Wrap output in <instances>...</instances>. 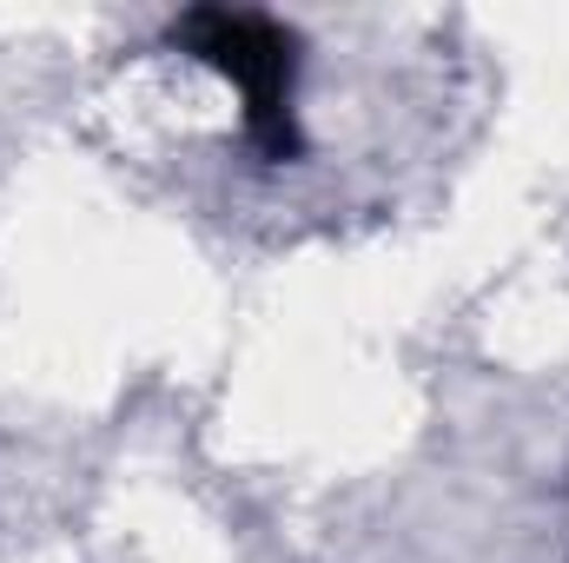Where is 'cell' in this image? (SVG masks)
Instances as JSON below:
<instances>
[{"instance_id": "1", "label": "cell", "mask_w": 569, "mask_h": 563, "mask_svg": "<svg viewBox=\"0 0 569 563\" xmlns=\"http://www.w3.org/2000/svg\"><path fill=\"white\" fill-rule=\"evenodd\" d=\"M172 47H186L192 60H206L212 73H226L246 100V140L259 146V159H298L305 134L291 113V87H298V33L252 13V7H192L166 27Z\"/></svg>"}]
</instances>
